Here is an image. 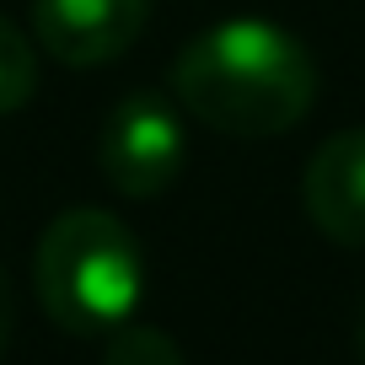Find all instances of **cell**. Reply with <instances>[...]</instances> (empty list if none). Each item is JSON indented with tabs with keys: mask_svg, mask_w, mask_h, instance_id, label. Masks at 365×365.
<instances>
[{
	"mask_svg": "<svg viewBox=\"0 0 365 365\" xmlns=\"http://www.w3.org/2000/svg\"><path fill=\"white\" fill-rule=\"evenodd\" d=\"M38 301L65 333H113L135 317L145 258L135 231L108 210H65L33 258Z\"/></svg>",
	"mask_w": 365,
	"mask_h": 365,
	"instance_id": "7a4b0ae2",
	"label": "cell"
},
{
	"mask_svg": "<svg viewBox=\"0 0 365 365\" xmlns=\"http://www.w3.org/2000/svg\"><path fill=\"white\" fill-rule=\"evenodd\" d=\"M38 91V65H33V43L16 22L0 16V118L33 103Z\"/></svg>",
	"mask_w": 365,
	"mask_h": 365,
	"instance_id": "8992f818",
	"label": "cell"
},
{
	"mask_svg": "<svg viewBox=\"0 0 365 365\" xmlns=\"http://www.w3.org/2000/svg\"><path fill=\"white\" fill-rule=\"evenodd\" d=\"M150 22V0H33V38L59 65H108Z\"/></svg>",
	"mask_w": 365,
	"mask_h": 365,
	"instance_id": "277c9868",
	"label": "cell"
},
{
	"mask_svg": "<svg viewBox=\"0 0 365 365\" xmlns=\"http://www.w3.org/2000/svg\"><path fill=\"white\" fill-rule=\"evenodd\" d=\"M11 328H16V301H11V279L0 269V349L11 344Z\"/></svg>",
	"mask_w": 365,
	"mask_h": 365,
	"instance_id": "ba28073f",
	"label": "cell"
},
{
	"mask_svg": "<svg viewBox=\"0 0 365 365\" xmlns=\"http://www.w3.org/2000/svg\"><path fill=\"white\" fill-rule=\"evenodd\" d=\"M172 91L199 124L237 140L296 129L317 103V59L290 27L231 16L194 38L172 65Z\"/></svg>",
	"mask_w": 365,
	"mask_h": 365,
	"instance_id": "6da1fadb",
	"label": "cell"
},
{
	"mask_svg": "<svg viewBox=\"0 0 365 365\" xmlns=\"http://www.w3.org/2000/svg\"><path fill=\"white\" fill-rule=\"evenodd\" d=\"M354 354H360V365H365V307H360V317H354Z\"/></svg>",
	"mask_w": 365,
	"mask_h": 365,
	"instance_id": "9c48e42d",
	"label": "cell"
},
{
	"mask_svg": "<svg viewBox=\"0 0 365 365\" xmlns=\"http://www.w3.org/2000/svg\"><path fill=\"white\" fill-rule=\"evenodd\" d=\"M97 156H103V178L118 194L156 199L178 182L182 156H188V135H182V118L172 113V103H161L150 91H135L108 113Z\"/></svg>",
	"mask_w": 365,
	"mask_h": 365,
	"instance_id": "3957f363",
	"label": "cell"
},
{
	"mask_svg": "<svg viewBox=\"0 0 365 365\" xmlns=\"http://www.w3.org/2000/svg\"><path fill=\"white\" fill-rule=\"evenodd\" d=\"M312 226L339 247H365V129H339L301 172Z\"/></svg>",
	"mask_w": 365,
	"mask_h": 365,
	"instance_id": "5b68a950",
	"label": "cell"
},
{
	"mask_svg": "<svg viewBox=\"0 0 365 365\" xmlns=\"http://www.w3.org/2000/svg\"><path fill=\"white\" fill-rule=\"evenodd\" d=\"M103 365H182V349L167 328H150V322H124L108 339Z\"/></svg>",
	"mask_w": 365,
	"mask_h": 365,
	"instance_id": "52a82bcc",
	"label": "cell"
}]
</instances>
